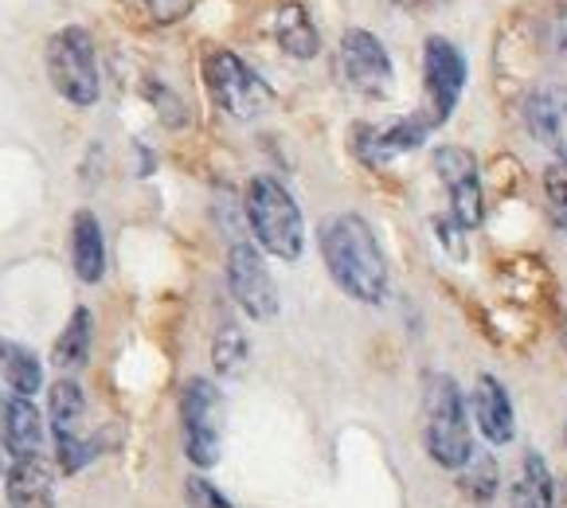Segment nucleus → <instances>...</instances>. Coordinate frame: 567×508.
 Instances as JSON below:
<instances>
[{
	"label": "nucleus",
	"instance_id": "obj_1",
	"mask_svg": "<svg viewBox=\"0 0 567 508\" xmlns=\"http://www.w3.org/2000/svg\"><path fill=\"white\" fill-rule=\"evenodd\" d=\"M321 255L333 282L357 301H384L388 293V262L375 242L372 227L360 216H333L321 231Z\"/></svg>",
	"mask_w": 567,
	"mask_h": 508
},
{
	"label": "nucleus",
	"instance_id": "obj_2",
	"mask_svg": "<svg viewBox=\"0 0 567 508\" xmlns=\"http://www.w3.org/2000/svg\"><path fill=\"white\" fill-rule=\"evenodd\" d=\"M247 219H250L255 239H259L262 250H270L275 259L293 262L301 255L306 224H301V211H298V204H293V196L286 193L278 180L255 176V180L247 184Z\"/></svg>",
	"mask_w": 567,
	"mask_h": 508
},
{
	"label": "nucleus",
	"instance_id": "obj_3",
	"mask_svg": "<svg viewBox=\"0 0 567 508\" xmlns=\"http://www.w3.org/2000/svg\"><path fill=\"white\" fill-rule=\"evenodd\" d=\"M423 442L439 466L462 469L470 462V423L462 407V392L451 375H431L426 380L423 403Z\"/></svg>",
	"mask_w": 567,
	"mask_h": 508
},
{
	"label": "nucleus",
	"instance_id": "obj_4",
	"mask_svg": "<svg viewBox=\"0 0 567 508\" xmlns=\"http://www.w3.org/2000/svg\"><path fill=\"white\" fill-rule=\"evenodd\" d=\"M48 75L51 86L75 106H94L99 102V59H94V40L86 28H59L51 35Z\"/></svg>",
	"mask_w": 567,
	"mask_h": 508
},
{
	"label": "nucleus",
	"instance_id": "obj_5",
	"mask_svg": "<svg viewBox=\"0 0 567 508\" xmlns=\"http://www.w3.org/2000/svg\"><path fill=\"white\" fill-rule=\"evenodd\" d=\"M466 86V59L443 35H431L423 51V110L426 125H443L458 106V94Z\"/></svg>",
	"mask_w": 567,
	"mask_h": 508
},
{
	"label": "nucleus",
	"instance_id": "obj_6",
	"mask_svg": "<svg viewBox=\"0 0 567 508\" xmlns=\"http://www.w3.org/2000/svg\"><path fill=\"white\" fill-rule=\"evenodd\" d=\"M204 79H208L212 99L231 117H259L270 106L267 83L231 51H212L208 63H204Z\"/></svg>",
	"mask_w": 567,
	"mask_h": 508
},
{
	"label": "nucleus",
	"instance_id": "obj_7",
	"mask_svg": "<svg viewBox=\"0 0 567 508\" xmlns=\"http://www.w3.org/2000/svg\"><path fill=\"white\" fill-rule=\"evenodd\" d=\"M227 286H231L243 313L255 317V321H270L278 313L275 278H270L267 262L250 242H235L231 255H227Z\"/></svg>",
	"mask_w": 567,
	"mask_h": 508
},
{
	"label": "nucleus",
	"instance_id": "obj_8",
	"mask_svg": "<svg viewBox=\"0 0 567 508\" xmlns=\"http://www.w3.org/2000/svg\"><path fill=\"white\" fill-rule=\"evenodd\" d=\"M341 71L349 79L352 91L368 94V99H384L395 83V71H392V55L372 32L364 28H352L344 32L341 40Z\"/></svg>",
	"mask_w": 567,
	"mask_h": 508
},
{
	"label": "nucleus",
	"instance_id": "obj_9",
	"mask_svg": "<svg viewBox=\"0 0 567 508\" xmlns=\"http://www.w3.org/2000/svg\"><path fill=\"white\" fill-rule=\"evenodd\" d=\"M184 446L196 466H212L219 458V392L208 380H193L184 387Z\"/></svg>",
	"mask_w": 567,
	"mask_h": 508
},
{
	"label": "nucleus",
	"instance_id": "obj_10",
	"mask_svg": "<svg viewBox=\"0 0 567 508\" xmlns=\"http://www.w3.org/2000/svg\"><path fill=\"white\" fill-rule=\"evenodd\" d=\"M434 173L451 193V208L458 227H477L482 224V184H477V165L466 149L458 145H443L434 153Z\"/></svg>",
	"mask_w": 567,
	"mask_h": 508
},
{
	"label": "nucleus",
	"instance_id": "obj_11",
	"mask_svg": "<svg viewBox=\"0 0 567 508\" xmlns=\"http://www.w3.org/2000/svg\"><path fill=\"white\" fill-rule=\"evenodd\" d=\"M528 134L567 165V86H536L525 99Z\"/></svg>",
	"mask_w": 567,
	"mask_h": 508
},
{
	"label": "nucleus",
	"instance_id": "obj_12",
	"mask_svg": "<svg viewBox=\"0 0 567 508\" xmlns=\"http://www.w3.org/2000/svg\"><path fill=\"white\" fill-rule=\"evenodd\" d=\"M0 438L9 446L12 458H28V454H40L43 446V415L35 411L32 400L24 395H12L0 407Z\"/></svg>",
	"mask_w": 567,
	"mask_h": 508
},
{
	"label": "nucleus",
	"instance_id": "obj_13",
	"mask_svg": "<svg viewBox=\"0 0 567 508\" xmlns=\"http://www.w3.org/2000/svg\"><path fill=\"white\" fill-rule=\"evenodd\" d=\"M426 134H431V125H426L423 114L400 117V122L384 125V129H364L357 149H360V157H364L368 165H375V160H388L392 153L419 149V145L426 142Z\"/></svg>",
	"mask_w": 567,
	"mask_h": 508
},
{
	"label": "nucleus",
	"instance_id": "obj_14",
	"mask_svg": "<svg viewBox=\"0 0 567 508\" xmlns=\"http://www.w3.org/2000/svg\"><path fill=\"white\" fill-rule=\"evenodd\" d=\"M474 418L482 426V434L489 442H509L517 423H513V403L509 392L501 387V380L493 375H477L474 384Z\"/></svg>",
	"mask_w": 567,
	"mask_h": 508
},
{
	"label": "nucleus",
	"instance_id": "obj_15",
	"mask_svg": "<svg viewBox=\"0 0 567 508\" xmlns=\"http://www.w3.org/2000/svg\"><path fill=\"white\" fill-rule=\"evenodd\" d=\"M51 485H55V474H51L48 458L43 454H28V458H17L9 469V500L12 508H40L51 505Z\"/></svg>",
	"mask_w": 567,
	"mask_h": 508
},
{
	"label": "nucleus",
	"instance_id": "obj_16",
	"mask_svg": "<svg viewBox=\"0 0 567 508\" xmlns=\"http://www.w3.org/2000/svg\"><path fill=\"white\" fill-rule=\"evenodd\" d=\"M71 262L83 282H99L106 270V242H102V224L94 211H79L71 224Z\"/></svg>",
	"mask_w": 567,
	"mask_h": 508
},
{
	"label": "nucleus",
	"instance_id": "obj_17",
	"mask_svg": "<svg viewBox=\"0 0 567 508\" xmlns=\"http://www.w3.org/2000/svg\"><path fill=\"white\" fill-rule=\"evenodd\" d=\"M275 40H278V48H282L286 55H293V59H313V55H318V48H321L318 28H313V20H309V12L301 9V4H278Z\"/></svg>",
	"mask_w": 567,
	"mask_h": 508
},
{
	"label": "nucleus",
	"instance_id": "obj_18",
	"mask_svg": "<svg viewBox=\"0 0 567 508\" xmlns=\"http://www.w3.org/2000/svg\"><path fill=\"white\" fill-rule=\"evenodd\" d=\"M556 500V481H551V469L544 466V458L536 450L525 454L520 462V474L509 489V508H551Z\"/></svg>",
	"mask_w": 567,
	"mask_h": 508
},
{
	"label": "nucleus",
	"instance_id": "obj_19",
	"mask_svg": "<svg viewBox=\"0 0 567 508\" xmlns=\"http://www.w3.org/2000/svg\"><path fill=\"white\" fill-rule=\"evenodd\" d=\"M0 367H4V380L17 395L32 400L43 384V372H40V360L24 349V344H12V341H0Z\"/></svg>",
	"mask_w": 567,
	"mask_h": 508
},
{
	"label": "nucleus",
	"instance_id": "obj_20",
	"mask_svg": "<svg viewBox=\"0 0 567 508\" xmlns=\"http://www.w3.org/2000/svg\"><path fill=\"white\" fill-rule=\"evenodd\" d=\"M86 356H91V313L75 309L68 329L59 333L55 349H51V360H55V367H63V372H75V367L86 364Z\"/></svg>",
	"mask_w": 567,
	"mask_h": 508
},
{
	"label": "nucleus",
	"instance_id": "obj_21",
	"mask_svg": "<svg viewBox=\"0 0 567 508\" xmlns=\"http://www.w3.org/2000/svg\"><path fill=\"white\" fill-rule=\"evenodd\" d=\"M458 489L466 493V500H474V505H485V500H493V497H497V489H501L497 462H493L489 454H474V458L462 466Z\"/></svg>",
	"mask_w": 567,
	"mask_h": 508
},
{
	"label": "nucleus",
	"instance_id": "obj_22",
	"mask_svg": "<svg viewBox=\"0 0 567 508\" xmlns=\"http://www.w3.org/2000/svg\"><path fill=\"white\" fill-rule=\"evenodd\" d=\"M48 407H51V431L55 434H79V418H83V392H79L75 380H59V384H51Z\"/></svg>",
	"mask_w": 567,
	"mask_h": 508
},
{
	"label": "nucleus",
	"instance_id": "obj_23",
	"mask_svg": "<svg viewBox=\"0 0 567 508\" xmlns=\"http://www.w3.org/2000/svg\"><path fill=\"white\" fill-rule=\"evenodd\" d=\"M212 364H216L219 375H239L243 364H247V336H243L239 325H224L216 333V344H212Z\"/></svg>",
	"mask_w": 567,
	"mask_h": 508
},
{
	"label": "nucleus",
	"instance_id": "obj_24",
	"mask_svg": "<svg viewBox=\"0 0 567 508\" xmlns=\"http://www.w3.org/2000/svg\"><path fill=\"white\" fill-rule=\"evenodd\" d=\"M55 454L63 474H79L86 466V458H91V450L79 442V434H55Z\"/></svg>",
	"mask_w": 567,
	"mask_h": 508
},
{
	"label": "nucleus",
	"instance_id": "obj_25",
	"mask_svg": "<svg viewBox=\"0 0 567 508\" xmlns=\"http://www.w3.org/2000/svg\"><path fill=\"white\" fill-rule=\"evenodd\" d=\"M184 500H188V508H231V500H227L216 485L204 481V477H188V485H184Z\"/></svg>",
	"mask_w": 567,
	"mask_h": 508
},
{
	"label": "nucleus",
	"instance_id": "obj_26",
	"mask_svg": "<svg viewBox=\"0 0 567 508\" xmlns=\"http://www.w3.org/2000/svg\"><path fill=\"white\" fill-rule=\"evenodd\" d=\"M544 193H548V204L556 211L559 224H567V165H551L548 176H544Z\"/></svg>",
	"mask_w": 567,
	"mask_h": 508
},
{
	"label": "nucleus",
	"instance_id": "obj_27",
	"mask_svg": "<svg viewBox=\"0 0 567 508\" xmlns=\"http://www.w3.org/2000/svg\"><path fill=\"white\" fill-rule=\"evenodd\" d=\"M134 4L150 20H157V24H176L184 12L193 9V0H134Z\"/></svg>",
	"mask_w": 567,
	"mask_h": 508
},
{
	"label": "nucleus",
	"instance_id": "obj_28",
	"mask_svg": "<svg viewBox=\"0 0 567 508\" xmlns=\"http://www.w3.org/2000/svg\"><path fill=\"white\" fill-rule=\"evenodd\" d=\"M551 43H556V51H559V59L567 63V9L556 17V24H551Z\"/></svg>",
	"mask_w": 567,
	"mask_h": 508
},
{
	"label": "nucleus",
	"instance_id": "obj_29",
	"mask_svg": "<svg viewBox=\"0 0 567 508\" xmlns=\"http://www.w3.org/2000/svg\"><path fill=\"white\" fill-rule=\"evenodd\" d=\"M564 344H567V329H564Z\"/></svg>",
	"mask_w": 567,
	"mask_h": 508
},
{
	"label": "nucleus",
	"instance_id": "obj_30",
	"mask_svg": "<svg viewBox=\"0 0 567 508\" xmlns=\"http://www.w3.org/2000/svg\"><path fill=\"white\" fill-rule=\"evenodd\" d=\"M40 508H55V505H40Z\"/></svg>",
	"mask_w": 567,
	"mask_h": 508
},
{
	"label": "nucleus",
	"instance_id": "obj_31",
	"mask_svg": "<svg viewBox=\"0 0 567 508\" xmlns=\"http://www.w3.org/2000/svg\"><path fill=\"white\" fill-rule=\"evenodd\" d=\"M564 508H567V497H564Z\"/></svg>",
	"mask_w": 567,
	"mask_h": 508
}]
</instances>
